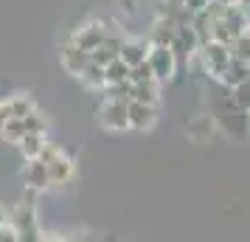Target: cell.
<instances>
[{"label": "cell", "mask_w": 250, "mask_h": 242, "mask_svg": "<svg viewBox=\"0 0 250 242\" xmlns=\"http://www.w3.org/2000/svg\"><path fill=\"white\" fill-rule=\"evenodd\" d=\"M107 28H104V23H99V20H93V23L82 25V28H76L73 31V43L79 48H84V51H93L96 45H102L104 40H107Z\"/></svg>", "instance_id": "ba28073f"}, {"label": "cell", "mask_w": 250, "mask_h": 242, "mask_svg": "<svg viewBox=\"0 0 250 242\" xmlns=\"http://www.w3.org/2000/svg\"><path fill=\"white\" fill-rule=\"evenodd\" d=\"M149 45H152V43H144V40H124V43H121V54H118V57L124 59L129 68H132V65H138V62H144V59H146Z\"/></svg>", "instance_id": "2e32d148"}, {"label": "cell", "mask_w": 250, "mask_h": 242, "mask_svg": "<svg viewBox=\"0 0 250 242\" xmlns=\"http://www.w3.org/2000/svg\"><path fill=\"white\" fill-rule=\"evenodd\" d=\"M99 124L110 132L129 130V113H126L124 99H104V104L99 107Z\"/></svg>", "instance_id": "7a4b0ae2"}, {"label": "cell", "mask_w": 250, "mask_h": 242, "mask_svg": "<svg viewBox=\"0 0 250 242\" xmlns=\"http://www.w3.org/2000/svg\"><path fill=\"white\" fill-rule=\"evenodd\" d=\"M59 62H62V68L68 70V73H79L87 62H90V51H84V48H79L76 43H70V45L62 48V54H59Z\"/></svg>", "instance_id": "7c38bea8"}, {"label": "cell", "mask_w": 250, "mask_h": 242, "mask_svg": "<svg viewBox=\"0 0 250 242\" xmlns=\"http://www.w3.org/2000/svg\"><path fill=\"white\" fill-rule=\"evenodd\" d=\"M45 144H48L45 132H25L17 147H20V152H23L25 161H31V158H40V152H42Z\"/></svg>", "instance_id": "ac0fdd59"}, {"label": "cell", "mask_w": 250, "mask_h": 242, "mask_svg": "<svg viewBox=\"0 0 250 242\" xmlns=\"http://www.w3.org/2000/svg\"><path fill=\"white\" fill-rule=\"evenodd\" d=\"M230 96H233L239 110H250V79H245L236 88H230Z\"/></svg>", "instance_id": "d4e9b609"}, {"label": "cell", "mask_w": 250, "mask_h": 242, "mask_svg": "<svg viewBox=\"0 0 250 242\" xmlns=\"http://www.w3.org/2000/svg\"><path fill=\"white\" fill-rule=\"evenodd\" d=\"M121 43H124V40L107 34V40H104L102 45H96L90 51V59L93 62H99V65H110V62L118 59V54H121Z\"/></svg>", "instance_id": "5bb4252c"}, {"label": "cell", "mask_w": 250, "mask_h": 242, "mask_svg": "<svg viewBox=\"0 0 250 242\" xmlns=\"http://www.w3.org/2000/svg\"><path fill=\"white\" fill-rule=\"evenodd\" d=\"M149 79H155V70L149 65V59H144V62H138V65L129 68V82H149Z\"/></svg>", "instance_id": "484cf974"}, {"label": "cell", "mask_w": 250, "mask_h": 242, "mask_svg": "<svg viewBox=\"0 0 250 242\" xmlns=\"http://www.w3.org/2000/svg\"><path fill=\"white\" fill-rule=\"evenodd\" d=\"M9 222L17 231V242H40V225H37V208H34V192L28 189L23 197V203H17L9 214Z\"/></svg>", "instance_id": "6da1fadb"}, {"label": "cell", "mask_w": 250, "mask_h": 242, "mask_svg": "<svg viewBox=\"0 0 250 242\" xmlns=\"http://www.w3.org/2000/svg\"><path fill=\"white\" fill-rule=\"evenodd\" d=\"M3 222H9V211L0 206V225H3Z\"/></svg>", "instance_id": "4dcf8cb0"}, {"label": "cell", "mask_w": 250, "mask_h": 242, "mask_svg": "<svg viewBox=\"0 0 250 242\" xmlns=\"http://www.w3.org/2000/svg\"><path fill=\"white\" fill-rule=\"evenodd\" d=\"M219 3H236V0H219Z\"/></svg>", "instance_id": "1f68e13d"}, {"label": "cell", "mask_w": 250, "mask_h": 242, "mask_svg": "<svg viewBox=\"0 0 250 242\" xmlns=\"http://www.w3.org/2000/svg\"><path fill=\"white\" fill-rule=\"evenodd\" d=\"M9 118H12V113H9V102H0V141H3V127H6Z\"/></svg>", "instance_id": "f546056e"}, {"label": "cell", "mask_w": 250, "mask_h": 242, "mask_svg": "<svg viewBox=\"0 0 250 242\" xmlns=\"http://www.w3.org/2000/svg\"><path fill=\"white\" fill-rule=\"evenodd\" d=\"M34 110V102H31V96H12L9 99V113L17 115V118H23Z\"/></svg>", "instance_id": "cb8c5ba5"}, {"label": "cell", "mask_w": 250, "mask_h": 242, "mask_svg": "<svg viewBox=\"0 0 250 242\" xmlns=\"http://www.w3.org/2000/svg\"><path fill=\"white\" fill-rule=\"evenodd\" d=\"M126 113H129V130H138V132H146L158 124V104H144L129 99L126 102Z\"/></svg>", "instance_id": "52a82bcc"}, {"label": "cell", "mask_w": 250, "mask_h": 242, "mask_svg": "<svg viewBox=\"0 0 250 242\" xmlns=\"http://www.w3.org/2000/svg\"><path fill=\"white\" fill-rule=\"evenodd\" d=\"M230 54L239 57V59H245V62H250V28H245V31L230 43Z\"/></svg>", "instance_id": "603a6c76"}, {"label": "cell", "mask_w": 250, "mask_h": 242, "mask_svg": "<svg viewBox=\"0 0 250 242\" xmlns=\"http://www.w3.org/2000/svg\"><path fill=\"white\" fill-rule=\"evenodd\" d=\"M169 48L174 54V59H177V68H180V65H188V59L200 51V40H197L191 25H177V34H174Z\"/></svg>", "instance_id": "5b68a950"}, {"label": "cell", "mask_w": 250, "mask_h": 242, "mask_svg": "<svg viewBox=\"0 0 250 242\" xmlns=\"http://www.w3.org/2000/svg\"><path fill=\"white\" fill-rule=\"evenodd\" d=\"M25 132V121L23 118H17V115H12L9 121H6V127H3V141H9V144H20V138H23Z\"/></svg>", "instance_id": "ffe728a7"}, {"label": "cell", "mask_w": 250, "mask_h": 242, "mask_svg": "<svg viewBox=\"0 0 250 242\" xmlns=\"http://www.w3.org/2000/svg\"><path fill=\"white\" fill-rule=\"evenodd\" d=\"M214 132H216L214 115H194L191 121H188V127H186V135H188L194 144H208V141L214 138Z\"/></svg>", "instance_id": "30bf717a"}, {"label": "cell", "mask_w": 250, "mask_h": 242, "mask_svg": "<svg viewBox=\"0 0 250 242\" xmlns=\"http://www.w3.org/2000/svg\"><path fill=\"white\" fill-rule=\"evenodd\" d=\"M146 59H149V65H152V70H155V79L158 82L174 79V73H177V59H174L169 45H149Z\"/></svg>", "instance_id": "277c9868"}, {"label": "cell", "mask_w": 250, "mask_h": 242, "mask_svg": "<svg viewBox=\"0 0 250 242\" xmlns=\"http://www.w3.org/2000/svg\"><path fill=\"white\" fill-rule=\"evenodd\" d=\"M177 34V23H174V17L166 14V17H160L155 28H152V45H171V40Z\"/></svg>", "instance_id": "e0dca14e"}, {"label": "cell", "mask_w": 250, "mask_h": 242, "mask_svg": "<svg viewBox=\"0 0 250 242\" xmlns=\"http://www.w3.org/2000/svg\"><path fill=\"white\" fill-rule=\"evenodd\" d=\"M200 51H203V59H205L208 73L219 79V76H222V70L228 68V62H230V45L216 43V40H208V43L200 45Z\"/></svg>", "instance_id": "8992f818"}, {"label": "cell", "mask_w": 250, "mask_h": 242, "mask_svg": "<svg viewBox=\"0 0 250 242\" xmlns=\"http://www.w3.org/2000/svg\"><path fill=\"white\" fill-rule=\"evenodd\" d=\"M48 177H51V186H65L73 180V161L68 155H54L48 161Z\"/></svg>", "instance_id": "8fae6325"}, {"label": "cell", "mask_w": 250, "mask_h": 242, "mask_svg": "<svg viewBox=\"0 0 250 242\" xmlns=\"http://www.w3.org/2000/svg\"><path fill=\"white\" fill-rule=\"evenodd\" d=\"M208 3H211V0H180V6H186L191 14H194V12H203Z\"/></svg>", "instance_id": "f1b7e54d"}, {"label": "cell", "mask_w": 250, "mask_h": 242, "mask_svg": "<svg viewBox=\"0 0 250 242\" xmlns=\"http://www.w3.org/2000/svg\"><path fill=\"white\" fill-rule=\"evenodd\" d=\"M245 79H250V62H245V59H239V57L230 54V62H228V68L222 70L219 82H222L225 88H236V85H242Z\"/></svg>", "instance_id": "4fadbf2b"}, {"label": "cell", "mask_w": 250, "mask_h": 242, "mask_svg": "<svg viewBox=\"0 0 250 242\" xmlns=\"http://www.w3.org/2000/svg\"><path fill=\"white\" fill-rule=\"evenodd\" d=\"M216 118V127L222 130L225 135H230L233 141H245L250 138V130H248V110H222V113H214Z\"/></svg>", "instance_id": "3957f363"}, {"label": "cell", "mask_w": 250, "mask_h": 242, "mask_svg": "<svg viewBox=\"0 0 250 242\" xmlns=\"http://www.w3.org/2000/svg\"><path fill=\"white\" fill-rule=\"evenodd\" d=\"M23 183L31 189V192H42L51 186V177H48V163L42 158H31L23 169Z\"/></svg>", "instance_id": "9c48e42d"}, {"label": "cell", "mask_w": 250, "mask_h": 242, "mask_svg": "<svg viewBox=\"0 0 250 242\" xmlns=\"http://www.w3.org/2000/svg\"><path fill=\"white\" fill-rule=\"evenodd\" d=\"M0 242H17V231L12 222H3L0 225Z\"/></svg>", "instance_id": "83f0119b"}, {"label": "cell", "mask_w": 250, "mask_h": 242, "mask_svg": "<svg viewBox=\"0 0 250 242\" xmlns=\"http://www.w3.org/2000/svg\"><path fill=\"white\" fill-rule=\"evenodd\" d=\"M104 90H107L104 99H124V102H129V99H132V82L129 79L113 82V85H104Z\"/></svg>", "instance_id": "7402d4cb"}, {"label": "cell", "mask_w": 250, "mask_h": 242, "mask_svg": "<svg viewBox=\"0 0 250 242\" xmlns=\"http://www.w3.org/2000/svg\"><path fill=\"white\" fill-rule=\"evenodd\" d=\"M158 79H149V82H132V99L144 104H158L160 102V90H158Z\"/></svg>", "instance_id": "d6986e66"}, {"label": "cell", "mask_w": 250, "mask_h": 242, "mask_svg": "<svg viewBox=\"0 0 250 242\" xmlns=\"http://www.w3.org/2000/svg\"><path fill=\"white\" fill-rule=\"evenodd\" d=\"M79 76V82L84 85V88H90V90H104V85H107V76H104V65H99V62H87L84 68L76 73Z\"/></svg>", "instance_id": "9a60e30c"}, {"label": "cell", "mask_w": 250, "mask_h": 242, "mask_svg": "<svg viewBox=\"0 0 250 242\" xmlns=\"http://www.w3.org/2000/svg\"><path fill=\"white\" fill-rule=\"evenodd\" d=\"M104 76H107V85H113V82H124V79H129V65L118 57V59H113L110 65H104Z\"/></svg>", "instance_id": "44dd1931"}, {"label": "cell", "mask_w": 250, "mask_h": 242, "mask_svg": "<svg viewBox=\"0 0 250 242\" xmlns=\"http://www.w3.org/2000/svg\"><path fill=\"white\" fill-rule=\"evenodd\" d=\"M23 121H25V130H28V132H48V121L37 113V110H31L28 115H23Z\"/></svg>", "instance_id": "4316f807"}]
</instances>
